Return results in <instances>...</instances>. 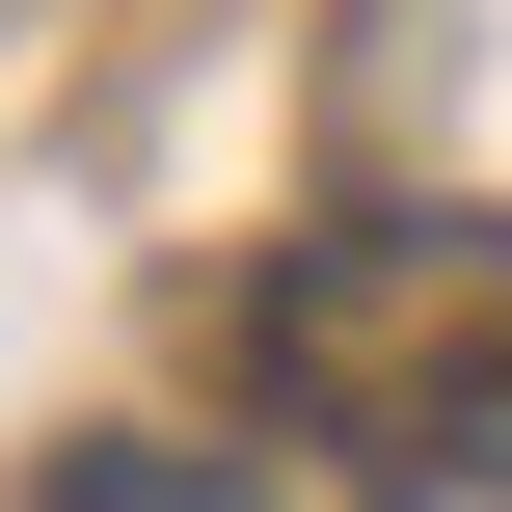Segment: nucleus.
Wrapping results in <instances>:
<instances>
[{
    "mask_svg": "<svg viewBox=\"0 0 512 512\" xmlns=\"http://www.w3.org/2000/svg\"><path fill=\"white\" fill-rule=\"evenodd\" d=\"M27 512H270V459H189V432H108V459H54Z\"/></svg>",
    "mask_w": 512,
    "mask_h": 512,
    "instance_id": "1",
    "label": "nucleus"
},
{
    "mask_svg": "<svg viewBox=\"0 0 512 512\" xmlns=\"http://www.w3.org/2000/svg\"><path fill=\"white\" fill-rule=\"evenodd\" d=\"M378 512H512V405H459V432H405V459H378Z\"/></svg>",
    "mask_w": 512,
    "mask_h": 512,
    "instance_id": "2",
    "label": "nucleus"
}]
</instances>
